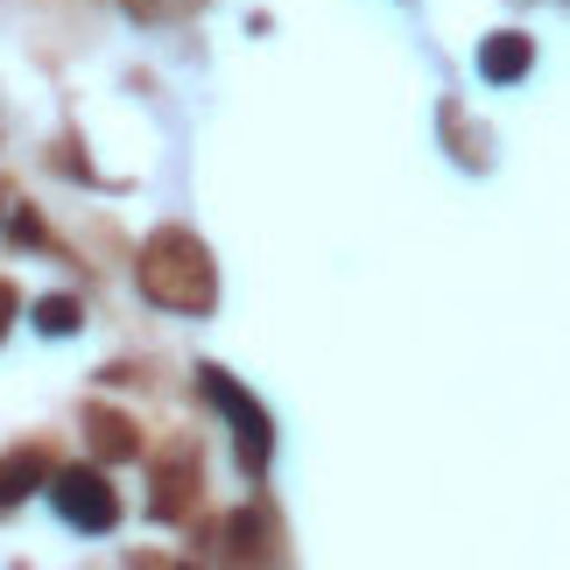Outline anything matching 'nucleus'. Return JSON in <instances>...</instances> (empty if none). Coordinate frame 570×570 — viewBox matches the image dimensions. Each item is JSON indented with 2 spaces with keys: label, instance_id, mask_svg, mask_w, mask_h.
I'll use <instances>...</instances> for the list:
<instances>
[{
  "label": "nucleus",
  "instance_id": "nucleus-9",
  "mask_svg": "<svg viewBox=\"0 0 570 570\" xmlns=\"http://www.w3.org/2000/svg\"><path fill=\"white\" fill-rule=\"evenodd\" d=\"M254 550H261V521L239 514V521H233V557H254Z\"/></svg>",
  "mask_w": 570,
  "mask_h": 570
},
{
  "label": "nucleus",
  "instance_id": "nucleus-7",
  "mask_svg": "<svg viewBox=\"0 0 570 570\" xmlns=\"http://www.w3.org/2000/svg\"><path fill=\"white\" fill-rule=\"evenodd\" d=\"M36 332H42V338H71V332H78V303H71V296H42V303H36Z\"/></svg>",
  "mask_w": 570,
  "mask_h": 570
},
{
  "label": "nucleus",
  "instance_id": "nucleus-11",
  "mask_svg": "<svg viewBox=\"0 0 570 570\" xmlns=\"http://www.w3.org/2000/svg\"><path fill=\"white\" fill-rule=\"evenodd\" d=\"M8 317H14V289L0 282V332H8Z\"/></svg>",
  "mask_w": 570,
  "mask_h": 570
},
{
  "label": "nucleus",
  "instance_id": "nucleus-2",
  "mask_svg": "<svg viewBox=\"0 0 570 570\" xmlns=\"http://www.w3.org/2000/svg\"><path fill=\"white\" fill-rule=\"evenodd\" d=\"M197 394H205L218 415H233V430H239V465H247V472L268 465V444H275V436H268V409H261L254 394L226 374V366H197Z\"/></svg>",
  "mask_w": 570,
  "mask_h": 570
},
{
  "label": "nucleus",
  "instance_id": "nucleus-6",
  "mask_svg": "<svg viewBox=\"0 0 570 570\" xmlns=\"http://www.w3.org/2000/svg\"><path fill=\"white\" fill-rule=\"evenodd\" d=\"M42 479H50V458L42 451H14V458H0V508H14L21 493H36Z\"/></svg>",
  "mask_w": 570,
  "mask_h": 570
},
{
  "label": "nucleus",
  "instance_id": "nucleus-8",
  "mask_svg": "<svg viewBox=\"0 0 570 570\" xmlns=\"http://www.w3.org/2000/svg\"><path fill=\"white\" fill-rule=\"evenodd\" d=\"M8 239H14V247H42V218L36 212H14L8 218Z\"/></svg>",
  "mask_w": 570,
  "mask_h": 570
},
{
  "label": "nucleus",
  "instance_id": "nucleus-10",
  "mask_svg": "<svg viewBox=\"0 0 570 570\" xmlns=\"http://www.w3.org/2000/svg\"><path fill=\"white\" fill-rule=\"evenodd\" d=\"M135 14H184V8H197V0H127Z\"/></svg>",
  "mask_w": 570,
  "mask_h": 570
},
{
  "label": "nucleus",
  "instance_id": "nucleus-5",
  "mask_svg": "<svg viewBox=\"0 0 570 570\" xmlns=\"http://www.w3.org/2000/svg\"><path fill=\"white\" fill-rule=\"evenodd\" d=\"M85 436H92L99 465H127V458H141L135 423H127V415H114V409H85Z\"/></svg>",
  "mask_w": 570,
  "mask_h": 570
},
{
  "label": "nucleus",
  "instance_id": "nucleus-4",
  "mask_svg": "<svg viewBox=\"0 0 570 570\" xmlns=\"http://www.w3.org/2000/svg\"><path fill=\"white\" fill-rule=\"evenodd\" d=\"M529 63H535V36H521V29H500L479 42V78L487 85H521Z\"/></svg>",
  "mask_w": 570,
  "mask_h": 570
},
{
  "label": "nucleus",
  "instance_id": "nucleus-3",
  "mask_svg": "<svg viewBox=\"0 0 570 570\" xmlns=\"http://www.w3.org/2000/svg\"><path fill=\"white\" fill-rule=\"evenodd\" d=\"M50 500H57V514L71 521V529H85V535H106V529L120 521V493L106 487V472H99V465L57 472V479H50Z\"/></svg>",
  "mask_w": 570,
  "mask_h": 570
},
{
  "label": "nucleus",
  "instance_id": "nucleus-1",
  "mask_svg": "<svg viewBox=\"0 0 570 570\" xmlns=\"http://www.w3.org/2000/svg\"><path fill=\"white\" fill-rule=\"evenodd\" d=\"M135 275H141V296H148V303H163V311H184V317L212 311V296H218L212 254L197 247V233H184V226H163L156 239H148L141 261H135Z\"/></svg>",
  "mask_w": 570,
  "mask_h": 570
}]
</instances>
